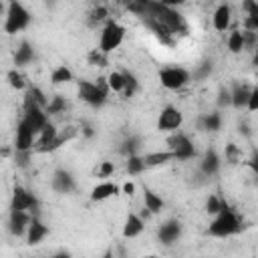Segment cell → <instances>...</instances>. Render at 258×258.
<instances>
[{
    "label": "cell",
    "instance_id": "cell-46",
    "mask_svg": "<svg viewBox=\"0 0 258 258\" xmlns=\"http://www.w3.org/2000/svg\"><path fill=\"white\" fill-rule=\"evenodd\" d=\"M101 258H115V254H113V248H107V250H105V254H103Z\"/></svg>",
    "mask_w": 258,
    "mask_h": 258
},
{
    "label": "cell",
    "instance_id": "cell-1",
    "mask_svg": "<svg viewBox=\"0 0 258 258\" xmlns=\"http://www.w3.org/2000/svg\"><path fill=\"white\" fill-rule=\"evenodd\" d=\"M147 14L161 20L171 30V34H177V32L185 34L187 32V24H185L183 16L175 8H171L167 2H147Z\"/></svg>",
    "mask_w": 258,
    "mask_h": 258
},
{
    "label": "cell",
    "instance_id": "cell-29",
    "mask_svg": "<svg viewBox=\"0 0 258 258\" xmlns=\"http://www.w3.org/2000/svg\"><path fill=\"white\" fill-rule=\"evenodd\" d=\"M244 46H246V44H244V34H242L240 30H232L230 36H228V48H230V52L238 54Z\"/></svg>",
    "mask_w": 258,
    "mask_h": 258
},
{
    "label": "cell",
    "instance_id": "cell-45",
    "mask_svg": "<svg viewBox=\"0 0 258 258\" xmlns=\"http://www.w3.org/2000/svg\"><path fill=\"white\" fill-rule=\"evenodd\" d=\"M123 191H125V194H129V196H131V194H133V191H135V185H133V183H131V181H127V183H125V185H123Z\"/></svg>",
    "mask_w": 258,
    "mask_h": 258
},
{
    "label": "cell",
    "instance_id": "cell-3",
    "mask_svg": "<svg viewBox=\"0 0 258 258\" xmlns=\"http://www.w3.org/2000/svg\"><path fill=\"white\" fill-rule=\"evenodd\" d=\"M77 91H79V97L85 101V103H89V105H93V107H101L105 101H107V95H109V83H107V79H97V83H91V81H79V87H77Z\"/></svg>",
    "mask_w": 258,
    "mask_h": 258
},
{
    "label": "cell",
    "instance_id": "cell-28",
    "mask_svg": "<svg viewBox=\"0 0 258 258\" xmlns=\"http://www.w3.org/2000/svg\"><path fill=\"white\" fill-rule=\"evenodd\" d=\"M107 83H109V89H111V91H115V93H123V89H125V77H123V71H113V73H109Z\"/></svg>",
    "mask_w": 258,
    "mask_h": 258
},
{
    "label": "cell",
    "instance_id": "cell-33",
    "mask_svg": "<svg viewBox=\"0 0 258 258\" xmlns=\"http://www.w3.org/2000/svg\"><path fill=\"white\" fill-rule=\"evenodd\" d=\"M6 79H8V83H10V87H14V89H24L26 87V83H24V77L16 71V69H12V71H8V75H6Z\"/></svg>",
    "mask_w": 258,
    "mask_h": 258
},
{
    "label": "cell",
    "instance_id": "cell-2",
    "mask_svg": "<svg viewBox=\"0 0 258 258\" xmlns=\"http://www.w3.org/2000/svg\"><path fill=\"white\" fill-rule=\"evenodd\" d=\"M240 228H242L240 218L236 216V212L228 204H224L222 210L214 216V220H212V224L208 228V234L210 236H218V238H226V236H232V234L240 232Z\"/></svg>",
    "mask_w": 258,
    "mask_h": 258
},
{
    "label": "cell",
    "instance_id": "cell-10",
    "mask_svg": "<svg viewBox=\"0 0 258 258\" xmlns=\"http://www.w3.org/2000/svg\"><path fill=\"white\" fill-rule=\"evenodd\" d=\"M22 121L36 133V135H40V131L48 125V117H46V111L42 109V107H36V105H32V107H26L24 109V117H22Z\"/></svg>",
    "mask_w": 258,
    "mask_h": 258
},
{
    "label": "cell",
    "instance_id": "cell-4",
    "mask_svg": "<svg viewBox=\"0 0 258 258\" xmlns=\"http://www.w3.org/2000/svg\"><path fill=\"white\" fill-rule=\"evenodd\" d=\"M28 22H30V12L20 2L6 4V22H4L6 34H16V32L24 30L28 26Z\"/></svg>",
    "mask_w": 258,
    "mask_h": 258
},
{
    "label": "cell",
    "instance_id": "cell-39",
    "mask_svg": "<svg viewBox=\"0 0 258 258\" xmlns=\"http://www.w3.org/2000/svg\"><path fill=\"white\" fill-rule=\"evenodd\" d=\"M238 157H240V153H238V147H236L234 143L226 145V161H230V163H236V161H238Z\"/></svg>",
    "mask_w": 258,
    "mask_h": 258
},
{
    "label": "cell",
    "instance_id": "cell-47",
    "mask_svg": "<svg viewBox=\"0 0 258 258\" xmlns=\"http://www.w3.org/2000/svg\"><path fill=\"white\" fill-rule=\"evenodd\" d=\"M52 258H71V254H67V252H58V254H54Z\"/></svg>",
    "mask_w": 258,
    "mask_h": 258
},
{
    "label": "cell",
    "instance_id": "cell-27",
    "mask_svg": "<svg viewBox=\"0 0 258 258\" xmlns=\"http://www.w3.org/2000/svg\"><path fill=\"white\" fill-rule=\"evenodd\" d=\"M220 125H222L220 113H208V115H204V117L200 119V127L206 129V131H218Z\"/></svg>",
    "mask_w": 258,
    "mask_h": 258
},
{
    "label": "cell",
    "instance_id": "cell-6",
    "mask_svg": "<svg viewBox=\"0 0 258 258\" xmlns=\"http://www.w3.org/2000/svg\"><path fill=\"white\" fill-rule=\"evenodd\" d=\"M189 79H191V75L183 67H165L159 71V81L169 91H177V89L185 87L189 83Z\"/></svg>",
    "mask_w": 258,
    "mask_h": 258
},
{
    "label": "cell",
    "instance_id": "cell-21",
    "mask_svg": "<svg viewBox=\"0 0 258 258\" xmlns=\"http://www.w3.org/2000/svg\"><path fill=\"white\" fill-rule=\"evenodd\" d=\"M230 93H232V107H236V109L248 107L252 89H248V87H244V85H234V89H232Z\"/></svg>",
    "mask_w": 258,
    "mask_h": 258
},
{
    "label": "cell",
    "instance_id": "cell-35",
    "mask_svg": "<svg viewBox=\"0 0 258 258\" xmlns=\"http://www.w3.org/2000/svg\"><path fill=\"white\" fill-rule=\"evenodd\" d=\"M222 206H224V202H222L218 196H210V198L206 200V212H208V214H214V216H216V214L222 210Z\"/></svg>",
    "mask_w": 258,
    "mask_h": 258
},
{
    "label": "cell",
    "instance_id": "cell-30",
    "mask_svg": "<svg viewBox=\"0 0 258 258\" xmlns=\"http://www.w3.org/2000/svg\"><path fill=\"white\" fill-rule=\"evenodd\" d=\"M145 167H147V165H145V159H143V157H139L137 153L127 157V171H129L131 175H137V173H141Z\"/></svg>",
    "mask_w": 258,
    "mask_h": 258
},
{
    "label": "cell",
    "instance_id": "cell-15",
    "mask_svg": "<svg viewBox=\"0 0 258 258\" xmlns=\"http://www.w3.org/2000/svg\"><path fill=\"white\" fill-rule=\"evenodd\" d=\"M181 234V224L177 220H169L159 228V240L163 244H173Z\"/></svg>",
    "mask_w": 258,
    "mask_h": 258
},
{
    "label": "cell",
    "instance_id": "cell-12",
    "mask_svg": "<svg viewBox=\"0 0 258 258\" xmlns=\"http://www.w3.org/2000/svg\"><path fill=\"white\" fill-rule=\"evenodd\" d=\"M143 22H145V26H147L161 42H165V44H171V42H173V40H171V36H173L171 30H169L161 20H157V18L151 16V14H145V16H143Z\"/></svg>",
    "mask_w": 258,
    "mask_h": 258
},
{
    "label": "cell",
    "instance_id": "cell-25",
    "mask_svg": "<svg viewBox=\"0 0 258 258\" xmlns=\"http://www.w3.org/2000/svg\"><path fill=\"white\" fill-rule=\"evenodd\" d=\"M143 159H145L147 167H155V165H163V163H167V161H171L175 157H173L171 151H151V153L143 155Z\"/></svg>",
    "mask_w": 258,
    "mask_h": 258
},
{
    "label": "cell",
    "instance_id": "cell-22",
    "mask_svg": "<svg viewBox=\"0 0 258 258\" xmlns=\"http://www.w3.org/2000/svg\"><path fill=\"white\" fill-rule=\"evenodd\" d=\"M32 58H34V50H32L30 42H26V40L20 42V46L14 52V64L16 67H26L28 62H32Z\"/></svg>",
    "mask_w": 258,
    "mask_h": 258
},
{
    "label": "cell",
    "instance_id": "cell-11",
    "mask_svg": "<svg viewBox=\"0 0 258 258\" xmlns=\"http://www.w3.org/2000/svg\"><path fill=\"white\" fill-rule=\"evenodd\" d=\"M38 135L20 119L18 127H16V141H14V151H32L34 147V139Z\"/></svg>",
    "mask_w": 258,
    "mask_h": 258
},
{
    "label": "cell",
    "instance_id": "cell-9",
    "mask_svg": "<svg viewBox=\"0 0 258 258\" xmlns=\"http://www.w3.org/2000/svg\"><path fill=\"white\" fill-rule=\"evenodd\" d=\"M38 208V200L34 194H30L28 189L16 185L14 194H12V202H10V210H20V212H30Z\"/></svg>",
    "mask_w": 258,
    "mask_h": 258
},
{
    "label": "cell",
    "instance_id": "cell-34",
    "mask_svg": "<svg viewBox=\"0 0 258 258\" xmlns=\"http://www.w3.org/2000/svg\"><path fill=\"white\" fill-rule=\"evenodd\" d=\"M89 62L91 64H97V67H107V54L105 52H101L99 48H93L91 52H89Z\"/></svg>",
    "mask_w": 258,
    "mask_h": 258
},
{
    "label": "cell",
    "instance_id": "cell-16",
    "mask_svg": "<svg viewBox=\"0 0 258 258\" xmlns=\"http://www.w3.org/2000/svg\"><path fill=\"white\" fill-rule=\"evenodd\" d=\"M119 194V185L111 183V181H103V183H97L93 189H91V200L93 202H103L111 196H117Z\"/></svg>",
    "mask_w": 258,
    "mask_h": 258
},
{
    "label": "cell",
    "instance_id": "cell-31",
    "mask_svg": "<svg viewBox=\"0 0 258 258\" xmlns=\"http://www.w3.org/2000/svg\"><path fill=\"white\" fill-rule=\"evenodd\" d=\"M123 77H125V89H123V97H131L135 91H137V87H139V83H137V79L129 73V71H123Z\"/></svg>",
    "mask_w": 258,
    "mask_h": 258
},
{
    "label": "cell",
    "instance_id": "cell-44",
    "mask_svg": "<svg viewBox=\"0 0 258 258\" xmlns=\"http://www.w3.org/2000/svg\"><path fill=\"white\" fill-rule=\"evenodd\" d=\"M248 165L258 173V151H254V155L250 157V161H248Z\"/></svg>",
    "mask_w": 258,
    "mask_h": 258
},
{
    "label": "cell",
    "instance_id": "cell-37",
    "mask_svg": "<svg viewBox=\"0 0 258 258\" xmlns=\"http://www.w3.org/2000/svg\"><path fill=\"white\" fill-rule=\"evenodd\" d=\"M91 24H95V22H103V20H107V8L105 6H97L93 12H91Z\"/></svg>",
    "mask_w": 258,
    "mask_h": 258
},
{
    "label": "cell",
    "instance_id": "cell-48",
    "mask_svg": "<svg viewBox=\"0 0 258 258\" xmlns=\"http://www.w3.org/2000/svg\"><path fill=\"white\" fill-rule=\"evenodd\" d=\"M254 64L258 67V46H256V52H254Z\"/></svg>",
    "mask_w": 258,
    "mask_h": 258
},
{
    "label": "cell",
    "instance_id": "cell-24",
    "mask_svg": "<svg viewBox=\"0 0 258 258\" xmlns=\"http://www.w3.org/2000/svg\"><path fill=\"white\" fill-rule=\"evenodd\" d=\"M218 169H220V155L214 149H208L204 159H202V171L206 175H214Z\"/></svg>",
    "mask_w": 258,
    "mask_h": 258
},
{
    "label": "cell",
    "instance_id": "cell-23",
    "mask_svg": "<svg viewBox=\"0 0 258 258\" xmlns=\"http://www.w3.org/2000/svg\"><path fill=\"white\" fill-rule=\"evenodd\" d=\"M143 204H145V210L151 214H159L163 210V200L149 187H143Z\"/></svg>",
    "mask_w": 258,
    "mask_h": 258
},
{
    "label": "cell",
    "instance_id": "cell-7",
    "mask_svg": "<svg viewBox=\"0 0 258 258\" xmlns=\"http://www.w3.org/2000/svg\"><path fill=\"white\" fill-rule=\"evenodd\" d=\"M167 143H169V151L173 153L175 159H189V157L196 155V147H194V143H191L189 137L183 135V133H177V135L169 137Z\"/></svg>",
    "mask_w": 258,
    "mask_h": 258
},
{
    "label": "cell",
    "instance_id": "cell-5",
    "mask_svg": "<svg viewBox=\"0 0 258 258\" xmlns=\"http://www.w3.org/2000/svg\"><path fill=\"white\" fill-rule=\"evenodd\" d=\"M123 36H125V28L115 22V20H107L105 28L101 30V38H99V50L109 54L113 52L121 42H123Z\"/></svg>",
    "mask_w": 258,
    "mask_h": 258
},
{
    "label": "cell",
    "instance_id": "cell-36",
    "mask_svg": "<svg viewBox=\"0 0 258 258\" xmlns=\"http://www.w3.org/2000/svg\"><path fill=\"white\" fill-rule=\"evenodd\" d=\"M113 171H115V165H113L111 161H103V163L95 169V175H97V177H109Z\"/></svg>",
    "mask_w": 258,
    "mask_h": 258
},
{
    "label": "cell",
    "instance_id": "cell-14",
    "mask_svg": "<svg viewBox=\"0 0 258 258\" xmlns=\"http://www.w3.org/2000/svg\"><path fill=\"white\" fill-rule=\"evenodd\" d=\"M52 189H54V191H60V194H69L71 189H75V179H73V175H71L69 171H64V169L54 171Z\"/></svg>",
    "mask_w": 258,
    "mask_h": 258
},
{
    "label": "cell",
    "instance_id": "cell-43",
    "mask_svg": "<svg viewBox=\"0 0 258 258\" xmlns=\"http://www.w3.org/2000/svg\"><path fill=\"white\" fill-rule=\"evenodd\" d=\"M210 73H212V64H210V62H204V64L198 69V73H196V79H206Z\"/></svg>",
    "mask_w": 258,
    "mask_h": 258
},
{
    "label": "cell",
    "instance_id": "cell-18",
    "mask_svg": "<svg viewBox=\"0 0 258 258\" xmlns=\"http://www.w3.org/2000/svg\"><path fill=\"white\" fill-rule=\"evenodd\" d=\"M230 16H232L230 6H228V4H220V6L216 8V12H214V18H212L214 28H216L218 32L228 30V26H230Z\"/></svg>",
    "mask_w": 258,
    "mask_h": 258
},
{
    "label": "cell",
    "instance_id": "cell-8",
    "mask_svg": "<svg viewBox=\"0 0 258 258\" xmlns=\"http://www.w3.org/2000/svg\"><path fill=\"white\" fill-rule=\"evenodd\" d=\"M183 123V115L179 109H175L173 105H167L161 113H159V119H157V129L159 131H175L179 129Z\"/></svg>",
    "mask_w": 258,
    "mask_h": 258
},
{
    "label": "cell",
    "instance_id": "cell-26",
    "mask_svg": "<svg viewBox=\"0 0 258 258\" xmlns=\"http://www.w3.org/2000/svg\"><path fill=\"white\" fill-rule=\"evenodd\" d=\"M71 81H73V73H71V69L64 67V64L56 67V69L50 73V83H52V85H62V83H71Z\"/></svg>",
    "mask_w": 258,
    "mask_h": 258
},
{
    "label": "cell",
    "instance_id": "cell-38",
    "mask_svg": "<svg viewBox=\"0 0 258 258\" xmlns=\"http://www.w3.org/2000/svg\"><path fill=\"white\" fill-rule=\"evenodd\" d=\"M32 151H14V161L18 167H26L28 165V157Z\"/></svg>",
    "mask_w": 258,
    "mask_h": 258
},
{
    "label": "cell",
    "instance_id": "cell-32",
    "mask_svg": "<svg viewBox=\"0 0 258 258\" xmlns=\"http://www.w3.org/2000/svg\"><path fill=\"white\" fill-rule=\"evenodd\" d=\"M64 109H67V101H64L62 97H52L44 111H46L48 115H56V113H62Z\"/></svg>",
    "mask_w": 258,
    "mask_h": 258
},
{
    "label": "cell",
    "instance_id": "cell-40",
    "mask_svg": "<svg viewBox=\"0 0 258 258\" xmlns=\"http://www.w3.org/2000/svg\"><path fill=\"white\" fill-rule=\"evenodd\" d=\"M135 149H137V139H135V137H129V139L123 143V147H121V151H123V153H129V155H135Z\"/></svg>",
    "mask_w": 258,
    "mask_h": 258
},
{
    "label": "cell",
    "instance_id": "cell-13",
    "mask_svg": "<svg viewBox=\"0 0 258 258\" xmlns=\"http://www.w3.org/2000/svg\"><path fill=\"white\" fill-rule=\"evenodd\" d=\"M30 214L28 212H20V210H10V220H8V226H10V232L14 236H20L24 232H28V226H30Z\"/></svg>",
    "mask_w": 258,
    "mask_h": 258
},
{
    "label": "cell",
    "instance_id": "cell-41",
    "mask_svg": "<svg viewBox=\"0 0 258 258\" xmlns=\"http://www.w3.org/2000/svg\"><path fill=\"white\" fill-rule=\"evenodd\" d=\"M218 105H220V107H224V105H232V93H230L228 89H222V91H220Z\"/></svg>",
    "mask_w": 258,
    "mask_h": 258
},
{
    "label": "cell",
    "instance_id": "cell-19",
    "mask_svg": "<svg viewBox=\"0 0 258 258\" xmlns=\"http://www.w3.org/2000/svg\"><path fill=\"white\" fill-rule=\"evenodd\" d=\"M242 6H244V10H246L244 28L250 30V32H256V30H258V2H254V0H246Z\"/></svg>",
    "mask_w": 258,
    "mask_h": 258
},
{
    "label": "cell",
    "instance_id": "cell-42",
    "mask_svg": "<svg viewBox=\"0 0 258 258\" xmlns=\"http://www.w3.org/2000/svg\"><path fill=\"white\" fill-rule=\"evenodd\" d=\"M248 111H258V89H252V95H250V101H248Z\"/></svg>",
    "mask_w": 258,
    "mask_h": 258
},
{
    "label": "cell",
    "instance_id": "cell-20",
    "mask_svg": "<svg viewBox=\"0 0 258 258\" xmlns=\"http://www.w3.org/2000/svg\"><path fill=\"white\" fill-rule=\"evenodd\" d=\"M143 218L137 216V214H129L127 220H125V226H123V236L125 238H135L143 232Z\"/></svg>",
    "mask_w": 258,
    "mask_h": 258
},
{
    "label": "cell",
    "instance_id": "cell-17",
    "mask_svg": "<svg viewBox=\"0 0 258 258\" xmlns=\"http://www.w3.org/2000/svg\"><path fill=\"white\" fill-rule=\"evenodd\" d=\"M46 234H48V228H46L36 216H32L30 226H28V232H26V240H28V244H30V246H32V244H38Z\"/></svg>",
    "mask_w": 258,
    "mask_h": 258
}]
</instances>
